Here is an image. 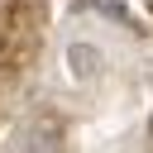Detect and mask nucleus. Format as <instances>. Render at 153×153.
Masks as SVG:
<instances>
[{
  "instance_id": "nucleus-1",
  "label": "nucleus",
  "mask_w": 153,
  "mask_h": 153,
  "mask_svg": "<svg viewBox=\"0 0 153 153\" xmlns=\"http://www.w3.org/2000/svg\"><path fill=\"white\" fill-rule=\"evenodd\" d=\"M14 153H62V124L38 115L14 134Z\"/></svg>"
},
{
  "instance_id": "nucleus-2",
  "label": "nucleus",
  "mask_w": 153,
  "mask_h": 153,
  "mask_svg": "<svg viewBox=\"0 0 153 153\" xmlns=\"http://www.w3.org/2000/svg\"><path fill=\"white\" fill-rule=\"evenodd\" d=\"M100 67H105V53H100L96 43H72V48H67V72H72L76 81H96Z\"/></svg>"
},
{
  "instance_id": "nucleus-3",
  "label": "nucleus",
  "mask_w": 153,
  "mask_h": 153,
  "mask_svg": "<svg viewBox=\"0 0 153 153\" xmlns=\"http://www.w3.org/2000/svg\"><path fill=\"white\" fill-rule=\"evenodd\" d=\"M148 134H153V120H148Z\"/></svg>"
}]
</instances>
